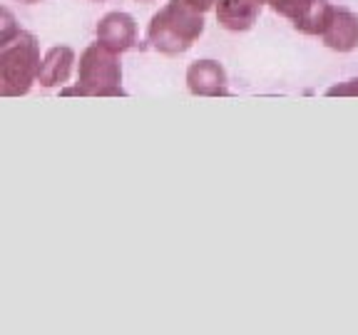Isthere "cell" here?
<instances>
[{"mask_svg": "<svg viewBox=\"0 0 358 335\" xmlns=\"http://www.w3.org/2000/svg\"><path fill=\"white\" fill-rule=\"evenodd\" d=\"M40 45L33 33L17 28L8 38H0V95H28L40 73Z\"/></svg>", "mask_w": 358, "mask_h": 335, "instance_id": "cell-2", "label": "cell"}, {"mask_svg": "<svg viewBox=\"0 0 358 335\" xmlns=\"http://www.w3.org/2000/svg\"><path fill=\"white\" fill-rule=\"evenodd\" d=\"M97 43L105 45L112 52H127L137 43V22L129 13H107L97 22Z\"/></svg>", "mask_w": 358, "mask_h": 335, "instance_id": "cell-5", "label": "cell"}, {"mask_svg": "<svg viewBox=\"0 0 358 335\" xmlns=\"http://www.w3.org/2000/svg\"><path fill=\"white\" fill-rule=\"evenodd\" d=\"M187 87L196 97H227L229 82L217 60H196L187 70Z\"/></svg>", "mask_w": 358, "mask_h": 335, "instance_id": "cell-7", "label": "cell"}, {"mask_svg": "<svg viewBox=\"0 0 358 335\" xmlns=\"http://www.w3.org/2000/svg\"><path fill=\"white\" fill-rule=\"evenodd\" d=\"M75 65V50L73 47H65V45H55L45 52L43 62H40V73L38 82L43 87H57V84L67 82L70 73H73Z\"/></svg>", "mask_w": 358, "mask_h": 335, "instance_id": "cell-9", "label": "cell"}, {"mask_svg": "<svg viewBox=\"0 0 358 335\" xmlns=\"http://www.w3.org/2000/svg\"><path fill=\"white\" fill-rule=\"evenodd\" d=\"M264 0H217V20L231 33H244L254 28Z\"/></svg>", "mask_w": 358, "mask_h": 335, "instance_id": "cell-8", "label": "cell"}, {"mask_svg": "<svg viewBox=\"0 0 358 335\" xmlns=\"http://www.w3.org/2000/svg\"><path fill=\"white\" fill-rule=\"evenodd\" d=\"M140 3H152V0H140Z\"/></svg>", "mask_w": 358, "mask_h": 335, "instance_id": "cell-13", "label": "cell"}, {"mask_svg": "<svg viewBox=\"0 0 358 335\" xmlns=\"http://www.w3.org/2000/svg\"><path fill=\"white\" fill-rule=\"evenodd\" d=\"M185 3L199 13H207V10H212V8H217V0H185Z\"/></svg>", "mask_w": 358, "mask_h": 335, "instance_id": "cell-11", "label": "cell"}, {"mask_svg": "<svg viewBox=\"0 0 358 335\" xmlns=\"http://www.w3.org/2000/svg\"><path fill=\"white\" fill-rule=\"evenodd\" d=\"M22 3H40V0H22Z\"/></svg>", "mask_w": 358, "mask_h": 335, "instance_id": "cell-12", "label": "cell"}, {"mask_svg": "<svg viewBox=\"0 0 358 335\" xmlns=\"http://www.w3.org/2000/svg\"><path fill=\"white\" fill-rule=\"evenodd\" d=\"M264 3L306 35L324 33L326 17L334 8L329 0H264Z\"/></svg>", "mask_w": 358, "mask_h": 335, "instance_id": "cell-4", "label": "cell"}, {"mask_svg": "<svg viewBox=\"0 0 358 335\" xmlns=\"http://www.w3.org/2000/svg\"><path fill=\"white\" fill-rule=\"evenodd\" d=\"M62 95H83V97H124L122 89V67L117 52L107 50L105 45L95 43L85 47L80 55L78 87L62 89Z\"/></svg>", "mask_w": 358, "mask_h": 335, "instance_id": "cell-3", "label": "cell"}, {"mask_svg": "<svg viewBox=\"0 0 358 335\" xmlns=\"http://www.w3.org/2000/svg\"><path fill=\"white\" fill-rule=\"evenodd\" d=\"M326 47L336 52H351L358 47V15L346 8H331L326 17L324 33H321Z\"/></svg>", "mask_w": 358, "mask_h": 335, "instance_id": "cell-6", "label": "cell"}, {"mask_svg": "<svg viewBox=\"0 0 358 335\" xmlns=\"http://www.w3.org/2000/svg\"><path fill=\"white\" fill-rule=\"evenodd\" d=\"M329 97H358V77L343 80V82L334 84V87L326 89Z\"/></svg>", "mask_w": 358, "mask_h": 335, "instance_id": "cell-10", "label": "cell"}, {"mask_svg": "<svg viewBox=\"0 0 358 335\" xmlns=\"http://www.w3.org/2000/svg\"><path fill=\"white\" fill-rule=\"evenodd\" d=\"M201 33H204V13L187 6L185 0H169L150 20L147 43L157 52L179 55L189 50Z\"/></svg>", "mask_w": 358, "mask_h": 335, "instance_id": "cell-1", "label": "cell"}]
</instances>
